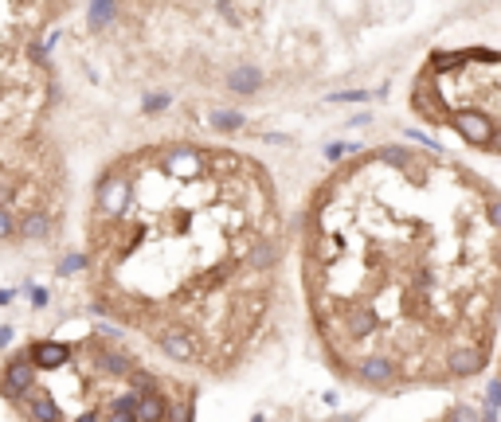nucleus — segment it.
I'll use <instances>...</instances> for the list:
<instances>
[{"label":"nucleus","mask_w":501,"mask_h":422,"mask_svg":"<svg viewBox=\"0 0 501 422\" xmlns=\"http://www.w3.org/2000/svg\"><path fill=\"white\" fill-rule=\"evenodd\" d=\"M24 235L28 239H48L51 235V219L43 215V211H32V215L24 219Z\"/></svg>","instance_id":"423d86ee"},{"label":"nucleus","mask_w":501,"mask_h":422,"mask_svg":"<svg viewBox=\"0 0 501 422\" xmlns=\"http://www.w3.org/2000/svg\"><path fill=\"white\" fill-rule=\"evenodd\" d=\"M32 379H36V372L28 368L24 356H16V360L8 363V372H4V391H8V395H24L28 387H32Z\"/></svg>","instance_id":"20e7f679"},{"label":"nucleus","mask_w":501,"mask_h":422,"mask_svg":"<svg viewBox=\"0 0 501 422\" xmlns=\"http://www.w3.org/2000/svg\"><path fill=\"white\" fill-rule=\"evenodd\" d=\"M8 235H16V215L8 207H0V239H8Z\"/></svg>","instance_id":"6e6552de"},{"label":"nucleus","mask_w":501,"mask_h":422,"mask_svg":"<svg viewBox=\"0 0 501 422\" xmlns=\"http://www.w3.org/2000/svg\"><path fill=\"white\" fill-rule=\"evenodd\" d=\"M431 422H486V419H478L474 410H466V407H451L447 414H439V419H431Z\"/></svg>","instance_id":"0eeeda50"},{"label":"nucleus","mask_w":501,"mask_h":422,"mask_svg":"<svg viewBox=\"0 0 501 422\" xmlns=\"http://www.w3.org/2000/svg\"><path fill=\"white\" fill-rule=\"evenodd\" d=\"M407 109L466 149L501 157V48H435L411 78Z\"/></svg>","instance_id":"7ed1b4c3"},{"label":"nucleus","mask_w":501,"mask_h":422,"mask_svg":"<svg viewBox=\"0 0 501 422\" xmlns=\"http://www.w3.org/2000/svg\"><path fill=\"white\" fill-rule=\"evenodd\" d=\"M32 360H36V368H43V372H51V368H63V363L71 360V348L67 344H36L32 348Z\"/></svg>","instance_id":"39448f33"},{"label":"nucleus","mask_w":501,"mask_h":422,"mask_svg":"<svg viewBox=\"0 0 501 422\" xmlns=\"http://www.w3.org/2000/svg\"><path fill=\"white\" fill-rule=\"evenodd\" d=\"M290 223L274 172L208 141H161L94 188L98 313L145 333L172 363L235 375L278 321Z\"/></svg>","instance_id":"f03ea898"},{"label":"nucleus","mask_w":501,"mask_h":422,"mask_svg":"<svg viewBox=\"0 0 501 422\" xmlns=\"http://www.w3.org/2000/svg\"><path fill=\"white\" fill-rule=\"evenodd\" d=\"M298 277L337 379L376 395L462 387L501 340V188L427 145L356 149L306 196Z\"/></svg>","instance_id":"f257e3e1"},{"label":"nucleus","mask_w":501,"mask_h":422,"mask_svg":"<svg viewBox=\"0 0 501 422\" xmlns=\"http://www.w3.org/2000/svg\"><path fill=\"white\" fill-rule=\"evenodd\" d=\"M493 360H498V379H501V340H498V356Z\"/></svg>","instance_id":"1a4fd4ad"}]
</instances>
